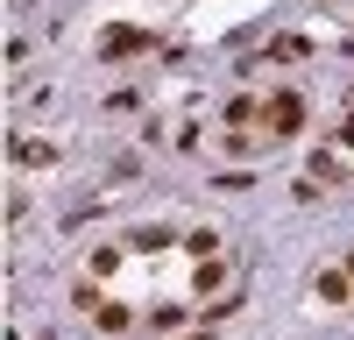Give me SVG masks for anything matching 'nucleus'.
Returning a JSON list of instances; mask_svg holds the SVG:
<instances>
[{
  "instance_id": "1",
  "label": "nucleus",
  "mask_w": 354,
  "mask_h": 340,
  "mask_svg": "<svg viewBox=\"0 0 354 340\" xmlns=\"http://www.w3.org/2000/svg\"><path fill=\"white\" fill-rule=\"evenodd\" d=\"M270 128H277V135H298V128H305V100H298V93H277V100H270Z\"/></svg>"
},
{
  "instance_id": "2",
  "label": "nucleus",
  "mask_w": 354,
  "mask_h": 340,
  "mask_svg": "<svg viewBox=\"0 0 354 340\" xmlns=\"http://www.w3.org/2000/svg\"><path fill=\"white\" fill-rule=\"evenodd\" d=\"M128 50H142L135 28H106V57H128Z\"/></svg>"
},
{
  "instance_id": "3",
  "label": "nucleus",
  "mask_w": 354,
  "mask_h": 340,
  "mask_svg": "<svg viewBox=\"0 0 354 340\" xmlns=\"http://www.w3.org/2000/svg\"><path fill=\"white\" fill-rule=\"evenodd\" d=\"M347 291H354V283H347V276H340V270H326V276H319V298H333V305H340V298H347Z\"/></svg>"
},
{
  "instance_id": "4",
  "label": "nucleus",
  "mask_w": 354,
  "mask_h": 340,
  "mask_svg": "<svg viewBox=\"0 0 354 340\" xmlns=\"http://www.w3.org/2000/svg\"><path fill=\"white\" fill-rule=\"evenodd\" d=\"M15 156H21V163H57V149H50V142H21Z\"/></svg>"
},
{
  "instance_id": "5",
  "label": "nucleus",
  "mask_w": 354,
  "mask_h": 340,
  "mask_svg": "<svg viewBox=\"0 0 354 340\" xmlns=\"http://www.w3.org/2000/svg\"><path fill=\"white\" fill-rule=\"evenodd\" d=\"M340 142H354V113H347V128H340Z\"/></svg>"
},
{
  "instance_id": "6",
  "label": "nucleus",
  "mask_w": 354,
  "mask_h": 340,
  "mask_svg": "<svg viewBox=\"0 0 354 340\" xmlns=\"http://www.w3.org/2000/svg\"><path fill=\"white\" fill-rule=\"evenodd\" d=\"M347 270H354V263H347Z\"/></svg>"
}]
</instances>
